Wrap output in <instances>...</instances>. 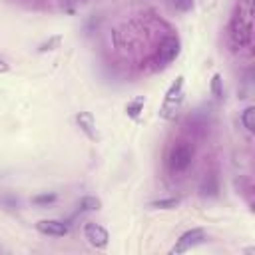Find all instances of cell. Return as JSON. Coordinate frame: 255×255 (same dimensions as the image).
<instances>
[{
  "mask_svg": "<svg viewBox=\"0 0 255 255\" xmlns=\"http://www.w3.org/2000/svg\"><path fill=\"white\" fill-rule=\"evenodd\" d=\"M251 16H253V0H239L237 10L229 24V38L237 48H243L251 42V32H253Z\"/></svg>",
  "mask_w": 255,
  "mask_h": 255,
  "instance_id": "6da1fadb",
  "label": "cell"
},
{
  "mask_svg": "<svg viewBox=\"0 0 255 255\" xmlns=\"http://www.w3.org/2000/svg\"><path fill=\"white\" fill-rule=\"evenodd\" d=\"M181 102H183V76H177L175 82L169 86V90L165 92V98H163V104L159 108V116L169 120L177 114V110L181 108Z\"/></svg>",
  "mask_w": 255,
  "mask_h": 255,
  "instance_id": "7a4b0ae2",
  "label": "cell"
},
{
  "mask_svg": "<svg viewBox=\"0 0 255 255\" xmlns=\"http://www.w3.org/2000/svg\"><path fill=\"white\" fill-rule=\"evenodd\" d=\"M179 54V40L175 36H165L161 42H159V48H157V54H155V64L157 68H165L169 66Z\"/></svg>",
  "mask_w": 255,
  "mask_h": 255,
  "instance_id": "3957f363",
  "label": "cell"
},
{
  "mask_svg": "<svg viewBox=\"0 0 255 255\" xmlns=\"http://www.w3.org/2000/svg\"><path fill=\"white\" fill-rule=\"evenodd\" d=\"M191 159H193V149L191 145L187 143H177L173 145V149L169 151V169L179 173V171H185L189 165H191Z\"/></svg>",
  "mask_w": 255,
  "mask_h": 255,
  "instance_id": "277c9868",
  "label": "cell"
},
{
  "mask_svg": "<svg viewBox=\"0 0 255 255\" xmlns=\"http://www.w3.org/2000/svg\"><path fill=\"white\" fill-rule=\"evenodd\" d=\"M205 241V229H201V227H193V229H189V231H185L177 241H175V245L171 247V255H179V253H185V251H189V249H193V247H197V245H201Z\"/></svg>",
  "mask_w": 255,
  "mask_h": 255,
  "instance_id": "5b68a950",
  "label": "cell"
},
{
  "mask_svg": "<svg viewBox=\"0 0 255 255\" xmlns=\"http://www.w3.org/2000/svg\"><path fill=\"white\" fill-rule=\"evenodd\" d=\"M84 237H86L88 243H90L92 247H96V249H104V247L108 245V241H110L108 231H106L102 225H98V223H86V227H84Z\"/></svg>",
  "mask_w": 255,
  "mask_h": 255,
  "instance_id": "8992f818",
  "label": "cell"
},
{
  "mask_svg": "<svg viewBox=\"0 0 255 255\" xmlns=\"http://www.w3.org/2000/svg\"><path fill=\"white\" fill-rule=\"evenodd\" d=\"M36 229L44 235H52V237H64L70 231V225L60 221V219H40L36 223Z\"/></svg>",
  "mask_w": 255,
  "mask_h": 255,
  "instance_id": "52a82bcc",
  "label": "cell"
},
{
  "mask_svg": "<svg viewBox=\"0 0 255 255\" xmlns=\"http://www.w3.org/2000/svg\"><path fill=\"white\" fill-rule=\"evenodd\" d=\"M76 122H78V126H80V129L88 135V137H96V120H94V116L90 114V112H80L78 116H76Z\"/></svg>",
  "mask_w": 255,
  "mask_h": 255,
  "instance_id": "ba28073f",
  "label": "cell"
},
{
  "mask_svg": "<svg viewBox=\"0 0 255 255\" xmlns=\"http://www.w3.org/2000/svg\"><path fill=\"white\" fill-rule=\"evenodd\" d=\"M219 191V181H217V175L215 173H205L201 185H199V193L203 197H215Z\"/></svg>",
  "mask_w": 255,
  "mask_h": 255,
  "instance_id": "9c48e42d",
  "label": "cell"
},
{
  "mask_svg": "<svg viewBox=\"0 0 255 255\" xmlns=\"http://www.w3.org/2000/svg\"><path fill=\"white\" fill-rule=\"evenodd\" d=\"M241 124H243V128H245L249 133L255 131V108H253V106H247V108L241 112Z\"/></svg>",
  "mask_w": 255,
  "mask_h": 255,
  "instance_id": "30bf717a",
  "label": "cell"
},
{
  "mask_svg": "<svg viewBox=\"0 0 255 255\" xmlns=\"http://www.w3.org/2000/svg\"><path fill=\"white\" fill-rule=\"evenodd\" d=\"M78 207H80V211H98L102 207V201L98 197H94V195H86V197L80 199Z\"/></svg>",
  "mask_w": 255,
  "mask_h": 255,
  "instance_id": "8fae6325",
  "label": "cell"
},
{
  "mask_svg": "<svg viewBox=\"0 0 255 255\" xmlns=\"http://www.w3.org/2000/svg\"><path fill=\"white\" fill-rule=\"evenodd\" d=\"M141 110H143V98H141V96L135 98V100H131V102H128V106H126V112H128V116H131V118H137Z\"/></svg>",
  "mask_w": 255,
  "mask_h": 255,
  "instance_id": "7c38bea8",
  "label": "cell"
},
{
  "mask_svg": "<svg viewBox=\"0 0 255 255\" xmlns=\"http://www.w3.org/2000/svg\"><path fill=\"white\" fill-rule=\"evenodd\" d=\"M175 205H179L177 197H165V199H157L151 203V207H157V209H173Z\"/></svg>",
  "mask_w": 255,
  "mask_h": 255,
  "instance_id": "4fadbf2b",
  "label": "cell"
},
{
  "mask_svg": "<svg viewBox=\"0 0 255 255\" xmlns=\"http://www.w3.org/2000/svg\"><path fill=\"white\" fill-rule=\"evenodd\" d=\"M221 74H213V78H211V92H213V96L217 98V100H221L223 98V86H221Z\"/></svg>",
  "mask_w": 255,
  "mask_h": 255,
  "instance_id": "5bb4252c",
  "label": "cell"
},
{
  "mask_svg": "<svg viewBox=\"0 0 255 255\" xmlns=\"http://www.w3.org/2000/svg\"><path fill=\"white\" fill-rule=\"evenodd\" d=\"M54 201H56V193H40V195L32 197V203H36V205H50Z\"/></svg>",
  "mask_w": 255,
  "mask_h": 255,
  "instance_id": "9a60e30c",
  "label": "cell"
},
{
  "mask_svg": "<svg viewBox=\"0 0 255 255\" xmlns=\"http://www.w3.org/2000/svg\"><path fill=\"white\" fill-rule=\"evenodd\" d=\"M173 6L181 12H187L191 8V0H173Z\"/></svg>",
  "mask_w": 255,
  "mask_h": 255,
  "instance_id": "2e32d148",
  "label": "cell"
},
{
  "mask_svg": "<svg viewBox=\"0 0 255 255\" xmlns=\"http://www.w3.org/2000/svg\"><path fill=\"white\" fill-rule=\"evenodd\" d=\"M86 0H60V4L64 6V8H74V6H80V4H84Z\"/></svg>",
  "mask_w": 255,
  "mask_h": 255,
  "instance_id": "e0dca14e",
  "label": "cell"
},
{
  "mask_svg": "<svg viewBox=\"0 0 255 255\" xmlns=\"http://www.w3.org/2000/svg\"><path fill=\"white\" fill-rule=\"evenodd\" d=\"M58 42H60V38H58V36H56V38H52L50 42H46V44H42V46H40V52H44V50H52L50 46H52V44H58Z\"/></svg>",
  "mask_w": 255,
  "mask_h": 255,
  "instance_id": "ac0fdd59",
  "label": "cell"
},
{
  "mask_svg": "<svg viewBox=\"0 0 255 255\" xmlns=\"http://www.w3.org/2000/svg\"><path fill=\"white\" fill-rule=\"evenodd\" d=\"M8 68H10V66H8V62L0 58V74H4V72H8Z\"/></svg>",
  "mask_w": 255,
  "mask_h": 255,
  "instance_id": "d6986e66",
  "label": "cell"
}]
</instances>
